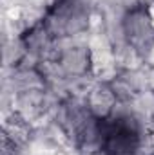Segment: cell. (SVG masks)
I'll return each mask as SVG.
<instances>
[{"mask_svg":"<svg viewBox=\"0 0 154 155\" xmlns=\"http://www.w3.org/2000/svg\"><path fill=\"white\" fill-rule=\"evenodd\" d=\"M123 40L147 61V56L154 49V16L149 4L129 9L120 20Z\"/></svg>","mask_w":154,"mask_h":155,"instance_id":"obj_1","label":"cell"},{"mask_svg":"<svg viewBox=\"0 0 154 155\" xmlns=\"http://www.w3.org/2000/svg\"><path fill=\"white\" fill-rule=\"evenodd\" d=\"M54 61L65 78H83L94 74V54L89 43L75 38L58 40V52Z\"/></svg>","mask_w":154,"mask_h":155,"instance_id":"obj_2","label":"cell"},{"mask_svg":"<svg viewBox=\"0 0 154 155\" xmlns=\"http://www.w3.org/2000/svg\"><path fill=\"white\" fill-rule=\"evenodd\" d=\"M85 107L89 110V114L96 119H107L113 116V112L118 107V97L113 92L111 85L105 81H94L91 85V88L85 92L83 96Z\"/></svg>","mask_w":154,"mask_h":155,"instance_id":"obj_3","label":"cell"},{"mask_svg":"<svg viewBox=\"0 0 154 155\" xmlns=\"http://www.w3.org/2000/svg\"><path fill=\"white\" fill-rule=\"evenodd\" d=\"M145 72V83H147V92L154 94V63H147L143 67Z\"/></svg>","mask_w":154,"mask_h":155,"instance_id":"obj_4","label":"cell"},{"mask_svg":"<svg viewBox=\"0 0 154 155\" xmlns=\"http://www.w3.org/2000/svg\"><path fill=\"white\" fill-rule=\"evenodd\" d=\"M85 155H109V153L103 152V150H98V152H91V153H85Z\"/></svg>","mask_w":154,"mask_h":155,"instance_id":"obj_5","label":"cell"},{"mask_svg":"<svg viewBox=\"0 0 154 155\" xmlns=\"http://www.w3.org/2000/svg\"><path fill=\"white\" fill-rule=\"evenodd\" d=\"M151 155H154V153H151Z\"/></svg>","mask_w":154,"mask_h":155,"instance_id":"obj_6","label":"cell"}]
</instances>
